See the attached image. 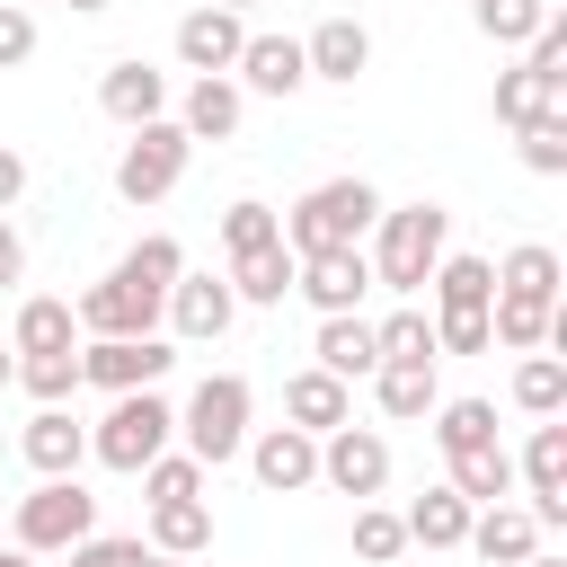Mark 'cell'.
I'll list each match as a JSON object with an SVG mask.
<instances>
[{
  "mask_svg": "<svg viewBox=\"0 0 567 567\" xmlns=\"http://www.w3.org/2000/svg\"><path fill=\"white\" fill-rule=\"evenodd\" d=\"M443 248H452V213L416 195V204H381V221H372V248H363V257H372V284H381V292L416 301Z\"/></svg>",
  "mask_w": 567,
  "mask_h": 567,
  "instance_id": "obj_1",
  "label": "cell"
},
{
  "mask_svg": "<svg viewBox=\"0 0 567 567\" xmlns=\"http://www.w3.org/2000/svg\"><path fill=\"white\" fill-rule=\"evenodd\" d=\"M372 221H381L372 177H319V186L284 213V248H292V257H310V248H363Z\"/></svg>",
  "mask_w": 567,
  "mask_h": 567,
  "instance_id": "obj_2",
  "label": "cell"
},
{
  "mask_svg": "<svg viewBox=\"0 0 567 567\" xmlns=\"http://www.w3.org/2000/svg\"><path fill=\"white\" fill-rule=\"evenodd\" d=\"M177 443V408L159 399V390H115V408L89 425V461H106V470H142V461H159Z\"/></svg>",
  "mask_w": 567,
  "mask_h": 567,
  "instance_id": "obj_3",
  "label": "cell"
},
{
  "mask_svg": "<svg viewBox=\"0 0 567 567\" xmlns=\"http://www.w3.org/2000/svg\"><path fill=\"white\" fill-rule=\"evenodd\" d=\"M248 408H257V390H248L239 372H204V381H195V399L177 408V434H186V452H195L204 470L239 461V443H248Z\"/></svg>",
  "mask_w": 567,
  "mask_h": 567,
  "instance_id": "obj_4",
  "label": "cell"
},
{
  "mask_svg": "<svg viewBox=\"0 0 567 567\" xmlns=\"http://www.w3.org/2000/svg\"><path fill=\"white\" fill-rule=\"evenodd\" d=\"M89 532H97V496L80 478H35V496H18V514H9V540L27 558H62Z\"/></svg>",
  "mask_w": 567,
  "mask_h": 567,
  "instance_id": "obj_5",
  "label": "cell"
},
{
  "mask_svg": "<svg viewBox=\"0 0 567 567\" xmlns=\"http://www.w3.org/2000/svg\"><path fill=\"white\" fill-rule=\"evenodd\" d=\"M186 159H195L186 124H177V115H151V124H133L124 151H115V195H124V204H159V195H177Z\"/></svg>",
  "mask_w": 567,
  "mask_h": 567,
  "instance_id": "obj_6",
  "label": "cell"
},
{
  "mask_svg": "<svg viewBox=\"0 0 567 567\" xmlns=\"http://www.w3.org/2000/svg\"><path fill=\"white\" fill-rule=\"evenodd\" d=\"M168 363H177V346L168 337H89L80 346V390H159L168 381Z\"/></svg>",
  "mask_w": 567,
  "mask_h": 567,
  "instance_id": "obj_7",
  "label": "cell"
},
{
  "mask_svg": "<svg viewBox=\"0 0 567 567\" xmlns=\"http://www.w3.org/2000/svg\"><path fill=\"white\" fill-rule=\"evenodd\" d=\"M319 478H328L337 496H354V505L381 496V487H390V434H372V425H354V416L328 425V434H319Z\"/></svg>",
  "mask_w": 567,
  "mask_h": 567,
  "instance_id": "obj_8",
  "label": "cell"
},
{
  "mask_svg": "<svg viewBox=\"0 0 567 567\" xmlns=\"http://www.w3.org/2000/svg\"><path fill=\"white\" fill-rule=\"evenodd\" d=\"M292 292H301L319 319L363 310V292H372V257H363V248H310V257H292Z\"/></svg>",
  "mask_w": 567,
  "mask_h": 567,
  "instance_id": "obj_9",
  "label": "cell"
},
{
  "mask_svg": "<svg viewBox=\"0 0 567 567\" xmlns=\"http://www.w3.org/2000/svg\"><path fill=\"white\" fill-rule=\"evenodd\" d=\"M80 337H159V292H142L133 275H97L80 301H71Z\"/></svg>",
  "mask_w": 567,
  "mask_h": 567,
  "instance_id": "obj_10",
  "label": "cell"
},
{
  "mask_svg": "<svg viewBox=\"0 0 567 567\" xmlns=\"http://www.w3.org/2000/svg\"><path fill=\"white\" fill-rule=\"evenodd\" d=\"M248 470H257V487L266 496H301V487H319V434H301V425H248Z\"/></svg>",
  "mask_w": 567,
  "mask_h": 567,
  "instance_id": "obj_11",
  "label": "cell"
},
{
  "mask_svg": "<svg viewBox=\"0 0 567 567\" xmlns=\"http://www.w3.org/2000/svg\"><path fill=\"white\" fill-rule=\"evenodd\" d=\"M159 319H168L186 346H213V337H230L239 292H230V275H177V284H168V301H159Z\"/></svg>",
  "mask_w": 567,
  "mask_h": 567,
  "instance_id": "obj_12",
  "label": "cell"
},
{
  "mask_svg": "<svg viewBox=\"0 0 567 567\" xmlns=\"http://www.w3.org/2000/svg\"><path fill=\"white\" fill-rule=\"evenodd\" d=\"M18 461H27L35 478H80V461H89V425H80L71 408H35V416L18 425Z\"/></svg>",
  "mask_w": 567,
  "mask_h": 567,
  "instance_id": "obj_13",
  "label": "cell"
},
{
  "mask_svg": "<svg viewBox=\"0 0 567 567\" xmlns=\"http://www.w3.org/2000/svg\"><path fill=\"white\" fill-rule=\"evenodd\" d=\"M239 44H248V18L221 9V0H195V9L177 18V62H186V71H230Z\"/></svg>",
  "mask_w": 567,
  "mask_h": 567,
  "instance_id": "obj_14",
  "label": "cell"
},
{
  "mask_svg": "<svg viewBox=\"0 0 567 567\" xmlns=\"http://www.w3.org/2000/svg\"><path fill=\"white\" fill-rule=\"evenodd\" d=\"M97 106L133 133V124L168 115V71H159V62H142V53H124V62H106V71H97Z\"/></svg>",
  "mask_w": 567,
  "mask_h": 567,
  "instance_id": "obj_15",
  "label": "cell"
},
{
  "mask_svg": "<svg viewBox=\"0 0 567 567\" xmlns=\"http://www.w3.org/2000/svg\"><path fill=\"white\" fill-rule=\"evenodd\" d=\"M487 337L505 354H540V346H567V310L532 292H487Z\"/></svg>",
  "mask_w": 567,
  "mask_h": 567,
  "instance_id": "obj_16",
  "label": "cell"
},
{
  "mask_svg": "<svg viewBox=\"0 0 567 567\" xmlns=\"http://www.w3.org/2000/svg\"><path fill=\"white\" fill-rule=\"evenodd\" d=\"M301 62H310V80L354 89V80L372 71V27H363V18H319V27L301 35Z\"/></svg>",
  "mask_w": 567,
  "mask_h": 567,
  "instance_id": "obj_17",
  "label": "cell"
},
{
  "mask_svg": "<svg viewBox=\"0 0 567 567\" xmlns=\"http://www.w3.org/2000/svg\"><path fill=\"white\" fill-rule=\"evenodd\" d=\"M239 115H248V89H239L230 71H195V80H186V97H177L186 142H230V133H239Z\"/></svg>",
  "mask_w": 567,
  "mask_h": 567,
  "instance_id": "obj_18",
  "label": "cell"
},
{
  "mask_svg": "<svg viewBox=\"0 0 567 567\" xmlns=\"http://www.w3.org/2000/svg\"><path fill=\"white\" fill-rule=\"evenodd\" d=\"M230 80H239V89H257V97H292V89H310L301 35H248V44H239V62H230Z\"/></svg>",
  "mask_w": 567,
  "mask_h": 567,
  "instance_id": "obj_19",
  "label": "cell"
},
{
  "mask_svg": "<svg viewBox=\"0 0 567 567\" xmlns=\"http://www.w3.org/2000/svg\"><path fill=\"white\" fill-rule=\"evenodd\" d=\"M346 416H354V381H337V372H319V363H301V372L284 381V425L328 434V425H346Z\"/></svg>",
  "mask_w": 567,
  "mask_h": 567,
  "instance_id": "obj_20",
  "label": "cell"
},
{
  "mask_svg": "<svg viewBox=\"0 0 567 567\" xmlns=\"http://www.w3.org/2000/svg\"><path fill=\"white\" fill-rule=\"evenodd\" d=\"M461 549H470V558H487V567H523V558L540 549V523H532V505H478Z\"/></svg>",
  "mask_w": 567,
  "mask_h": 567,
  "instance_id": "obj_21",
  "label": "cell"
},
{
  "mask_svg": "<svg viewBox=\"0 0 567 567\" xmlns=\"http://www.w3.org/2000/svg\"><path fill=\"white\" fill-rule=\"evenodd\" d=\"M310 354H319V372H337V381H372L381 337H372V319H363V310H337V319H319Z\"/></svg>",
  "mask_w": 567,
  "mask_h": 567,
  "instance_id": "obj_22",
  "label": "cell"
},
{
  "mask_svg": "<svg viewBox=\"0 0 567 567\" xmlns=\"http://www.w3.org/2000/svg\"><path fill=\"white\" fill-rule=\"evenodd\" d=\"M470 514H478V505L443 478V487H425L399 523H408V549H461V540H470Z\"/></svg>",
  "mask_w": 567,
  "mask_h": 567,
  "instance_id": "obj_23",
  "label": "cell"
},
{
  "mask_svg": "<svg viewBox=\"0 0 567 567\" xmlns=\"http://www.w3.org/2000/svg\"><path fill=\"white\" fill-rule=\"evenodd\" d=\"M62 346H80V319H71V301H53V292H27V301H18V319H9V354H62Z\"/></svg>",
  "mask_w": 567,
  "mask_h": 567,
  "instance_id": "obj_24",
  "label": "cell"
},
{
  "mask_svg": "<svg viewBox=\"0 0 567 567\" xmlns=\"http://www.w3.org/2000/svg\"><path fill=\"white\" fill-rule=\"evenodd\" d=\"M372 399L390 425H425L443 390H434V363H372Z\"/></svg>",
  "mask_w": 567,
  "mask_h": 567,
  "instance_id": "obj_25",
  "label": "cell"
},
{
  "mask_svg": "<svg viewBox=\"0 0 567 567\" xmlns=\"http://www.w3.org/2000/svg\"><path fill=\"white\" fill-rule=\"evenodd\" d=\"M425 292H434V310H487L496 266H487V257H470V248H461V257L443 248V257H434V275H425Z\"/></svg>",
  "mask_w": 567,
  "mask_h": 567,
  "instance_id": "obj_26",
  "label": "cell"
},
{
  "mask_svg": "<svg viewBox=\"0 0 567 567\" xmlns=\"http://www.w3.org/2000/svg\"><path fill=\"white\" fill-rule=\"evenodd\" d=\"M230 292H239V301H257V310H275V301L292 292V248L275 239V248H248V257H230Z\"/></svg>",
  "mask_w": 567,
  "mask_h": 567,
  "instance_id": "obj_27",
  "label": "cell"
},
{
  "mask_svg": "<svg viewBox=\"0 0 567 567\" xmlns=\"http://www.w3.org/2000/svg\"><path fill=\"white\" fill-rule=\"evenodd\" d=\"M452 487H461L470 505H505V496H514V452H505V443L452 452Z\"/></svg>",
  "mask_w": 567,
  "mask_h": 567,
  "instance_id": "obj_28",
  "label": "cell"
},
{
  "mask_svg": "<svg viewBox=\"0 0 567 567\" xmlns=\"http://www.w3.org/2000/svg\"><path fill=\"white\" fill-rule=\"evenodd\" d=\"M151 549H168V558H195V549H213V505H204V496L151 505Z\"/></svg>",
  "mask_w": 567,
  "mask_h": 567,
  "instance_id": "obj_29",
  "label": "cell"
},
{
  "mask_svg": "<svg viewBox=\"0 0 567 567\" xmlns=\"http://www.w3.org/2000/svg\"><path fill=\"white\" fill-rule=\"evenodd\" d=\"M496 292H532V301H558V248L549 239H523L496 257Z\"/></svg>",
  "mask_w": 567,
  "mask_h": 567,
  "instance_id": "obj_30",
  "label": "cell"
},
{
  "mask_svg": "<svg viewBox=\"0 0 567 567\" xmlns=\"http://www.w3.org/2000/svg\"><path fill=\"white\" fill-rule=\"evenodd\" d=\"M18 390H27L35 408H71V399H80V346H62V354H18Z\"/></svg>",
  "mask_w": 567,
  "mask_h": 567,
  "instance_id": "obj_31",
  "label": "cell"
},
{
  "mask_svg": "<svg viewBox=\"0 0 567 567\" xmlns=\"http://www.w3.org/2000/svg\"><path fill=\"white\" fill-rule=\"evenodd\" d=\"M434 443H443V461L496 443V399H434Z\"/></svg>",
  "mask_w": 567,
  "mask_h": 567,
  "instance_id": "obj_32",
  "label": "cell"
},
{
  "mask_svg": "<svg viewBox=\"0 0 567 567\" xmlns=\"http://www.w3.org/2000/svg\"><path fill=\"white\" fill-rule=\"evenodd\" d=\"M115 275H133L142 292H159V301H168V284L186 275V248H177L168 230H151V239H133V248L115 257Z\"/></svg>",
  "mask_w": 567,
  "mask_h": 567,
  "instance_id": "obj_33",
  "label": "cell"
},
{
  "mask_svg": "<svg viewBox=\"0 0 567 567\" xmlns=\"http://www.w3.org/2000/svg\"><path fill=\"white\" fill-rule=\"evenodd\" d=\"M549 106H567V89H549L540 71H496V124H532V115H549Z\"/></svg>",
  "mask_w": 567,
  "mask_h": 567,
  "instance_id": "obj_34",
  "label": "cell"
},
{
  "mask_svg": "<svg viewBox=\"0 0 567 567\" xmlns=\"http://www.w3.org/2000/svg\"><path fill=\"white\" fill-rule=\"evenodd\" d=\"M514 151H523V168H532V177H567V106H549V115L514 124Z\"/></svg>",
  "mask_w": 567,
  "mask_h": 567,
  "instance_id": "obj_35",
  "label": "cell"
},
{
  "mask_svg": "<svg viewBox=\"0 0 567 567\" xmlns=\"http://www.w3.org/2000/svg\"><path fill=\"white\" fill-rule=\"evenodd\" d=\"M514 408L523 416H558L567 408V363L558 354H523L514 363Z\"/></svg>",
  "mask_w": 567,
  "mask_h": 567,
  "instance_id": "obj_36",
  "label": "cell"
},
{
  "mask_svg": "<svg viewBox=\"0 0 567 567\" xmlns=\"http://www.w3.org/2000/svg\"><path fill=\"white\" fill-rule=\"evenodd\" d=\"M372 337H381V363H434V319L416 301L390 310V319H372Z\"/></svg>",
  "mask_w": 567,
  "mask_h": 567,
  "instance_id": "obj_37",
  "label": "cell"
},
{
  "mask_svg": "<svg viewBox=\"0 0 567 567\" xmlns=\"http://www.w3.org/2000/svg\"><path fill=\"white\" fill-rule=\"evenodd\" d=\"M133 478H142V496H151V505H177V496H204V478H213V470H204L195 452H159V461H142Z\"/></svg>",
  "mask_w": 567,
  "mask_h": 567,
  "instance_id": "obj_38",
  "label": "cell"
},
{
  "mask_svg": "<svg viewBox=\"0 0 567 567\" xmlns=\"http://www.w3.org/2000/svg\"><path fill=\"white\" fill-rule=\"evenodd\" d=\"M275 239H284V213H275V204L239 195V204L221 213V248H230V257H248V248H275Z\"/></svg>",
  "mask_w": 567,
  "mask_h": 567,
  "instance_id": "obj_39",
  "label": "cell"
},
{
  "mask_svg": "<svg viewBox=\"0 0 567 567\" xmlns=\"http://www.w3.org/2000/svg\"><path fill=\"white\" fill-rule=\"evenodd\" d=\"M399 549H408V523H399L390 505L363 496V505H354V558H363V567H390Z\"/></svg>",
  "mask_w": 567,
  "mask_h": 567,
  "instance_id": "obj_40",
  "label": "cell"
},
{
  "mask_svg": "<svg viewBox=\"0 0 567 567\" xmlns=\"http://www.w3.org/2000/svg\"><path fill=\"white\" fill-rule=\"evenodd\" d=\"M470 18H478L487 44H532V27L549 18V0H470Z\"/></svg>",
  "mask_w": 567,
  "mask_h": 567,
  "instance_id": "obj_41",
  "label": "cell"
},
{
  "mask_svg": "<svg viewBox=\"0 0 567 567\" xmlns=\"http://www.w3.org/2000/svg\"><path fill=\"white\" fill-rule=\"evenodd\" d=\"M487 310H434V354H487Z\"/></svg>",
  "mask_w": 567,
  "mask_h": 567,
  "instance_id": "obj_42",
  "label": "cell"
},
{
  "mask_svg": "<svg viewBox=\"0 0 567 567\" xmlns=\"http://www.w3.org/2000/svg\"><path fill=\"white\" fill-rule=\"evenodd\" d=\"M71 567H151V540H124V532H89L71 549Z\"/></svg>",
  "mask_w": 567,
  "mask_h": 567,
  "instance_id": "obj_43",
  "label": "cell"
},
{
  "mask_svg": "<svg viewBox=\"0 0 567 567\" xmlns=\"http://www.w3.org/2000/svg\"><path fill=\"white\" fill-rule=\"evenodd\" d=\"M18 62H35V18L18 0H0V71H18Z\"/></svg>",
  "mask_w": 567,
  "mask_h": 567,
  "instance_id": "obj_44",
  "label": "cell"
},
{
  "mask_svg": "<svg viewBox=\"0 0 567 567\" xmlns=\"http://www.w3.org/2000/svg\"><path fill=\"white\" fill-rule=\"evenodd\" d=\"M27 284V239H18V221L0 213V292H18Z\"/></svg>",
  "mask_w": 567,
  "mask_h": 567,
  "instance_id": "obj_45",
  "label": "cell"
},
{
  "mask_svg": "<svg viewBox=\"0 0 567 567\" xmlns=\"http://www.w3.org/2000/svg\"><path fill=\"white\" fill-rule=\"evenodd\" d=\"M18 195H27V159H18V151H9V142H0V213H9V204H18Z\"/></svg>",
  "mask_w": 567,
  "mask_h": 567,
  "instance_id": "obj_46",
  "label": "cell"
},
{
  "mask_svg": "<svg viewBox=\"0 0 567 567\" xmlns=\"http://www.w3.org/2000/svg\"><path fill=\"white\" fill-rule=\"evenodd\" d=\"M9 381H18V354H9V346H0V390H9Z\"/></svg>",
  "mask_w": 567,
  "mask_h": 567,
  "instance_id": "obj_47",
  "label": "cell"
},
{
  "mask_svg": "<svg viewBox=\"0 0 567 567\" xmlns=\"http://www.w3.org/2000/svg\"><path fill=\"white\" fill-rule=\"evenodd\" d=\"M0 567H35V558H27V549H18V540H9V549H0Z\"/></svg>",
  "mask_w": 567,
  "mask_h": 567,
  "instance_id": "obj_48",
  "label": "cell"
},
{
  "mask_svg": "<svg viewBox=\"0 0 567 567\" xmlns=\"http://www.w3.org/2000/svg\"><path fill=\"white\" fill-rule=\"evenodd\" d=\"M523 567H567V558H549V549H532V558H523Z\"/></svg>",
  "mask_w": 567,
  "mask_h": 567,
  "instance_id": "obj_49",
  "label": "cell"
},
{
  "mask_svg": "<svg viewBox=\"0 0 567 567\" xmlns=\"http://www.w3.org/2000/svg\"><path fill=\"white\" fill-rule=\"evenodd\" d=\"M71 9H80V18H97V9H115V0H71Z\"/></svg>",
  "mask_w": 567,
  "mask_h": 567,
  "instance_id": "obj_50",
  "label": "cell"
},
{
  "mask_svg": "<svg viewBox=\"0 0 567 567\" xmlns=\"http://www.w3.org/2000/svg\"><path fill=\"white\" fill-rule=\"evenodd\" d=\"M151 567H186V558H168V549H151Z\"/></svg>",
  "mask_w": 567,
  "mask_h": 567,
  "instance_id": "obj_51",
  "label": "cell"
},
{
  "mask_svg": "<svg viewBox=\"0 0 567 567\" xmlns=\"http://www.w3.org/2000/svg\"><path fill=\"white\" fill-rule=\"evenodd\" d=\"M221 9H239V18H248V9H266V0H221Z\"/></svg>",
  "mask_w": 567,
  "mask_h": 567,
  "instance_id": "obj_52",
  "label": "cell"
}]
</instances>
